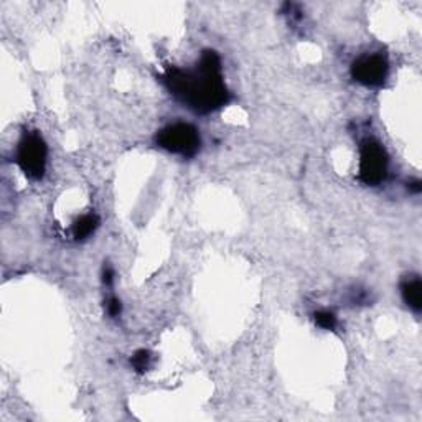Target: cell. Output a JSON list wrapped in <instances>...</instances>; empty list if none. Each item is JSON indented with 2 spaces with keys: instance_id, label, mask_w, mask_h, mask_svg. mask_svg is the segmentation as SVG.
I'll list each match as a JSON object with an SVG mask.
<instances>
[{
  "instance_id": "5",
  "label": "cell",
  "mask_w": 422,
  "mask_h": 422,
  "mask_svg": "<svg viewBox=\"0 0 422 422\" xmlns=\"http://www.w3.org/2000/svg\"><path fill=\"white\" fill-rule=\"evenodd\" d=\"M388 72V58L381 53L365 55L351 64V76L363 86H381Z\"/></svg>"
},
{
  "instance_id": "10",
  "label": "cell",
  "mask_w": 422,
  "mask_h": 422,
  "mask_svg": "<svg viewBox=\"0 0 422 422\" xmlns=\"http://www.w3.org/2000/svg\"><path fill=\"white\" fill-rule=\"evenodd\" d=\"M121 312H123V306H121V300L116 297H111L107 300V313L111 317H119Z\"/></svg>"
},
{
  "instance_id": "8",
  "label": "cell",
  "mask_w": 422,
  "mask_h": 422,
  "mask_svg": "<svg viewBox=\"0 0 422 422\" xmlns=\"http://www.w3.org/2000/svg\"><path fill=\"white\" fill-rule=\"evenodd\" d=\"M130 363H132L135 372L145 373L150 368V363H152V356H150V351H147V350L135 351L132 360H130Z\"/></svg>"
},
{
  "instance_id": "11",
  "label": "cell",
  "mask_w": 422,
  "mask_h": 422,
  "mask_svg": "<svg viewBox=\"0 0 422 422\" xmlns=\"http://www.w3.org/2000/svg\"><path fill=\"white\" fill-rule=\"evenodd\" d=\"M102 280H104L106 285H111L112 280H114V271H112L109 266H104V271H102Z\"/></svg>"
},
{
  "instance_id": "3",
  "label": "cell",
  "mask_w": 422,
  "mask_h": 422,
  "mask_svg": "<svg viewBox=\"0 0 422 422\" xmlns=\"http://www.w3.org/2000/svg\"><path fill=\"white\" fill-rule=\"evenodd\" d=\"M46 144L36 130L25 132L17 147V163L28 178L40 180L46 168Z\"/></svg>"
},
{
  "instance_id": "6",
  "label": "cell",
  "mask_w": 422,
  "mask_h": 422,
  "mask_svg": "<svg viewBox=\"0 0 422 422\" xmlns=\"http://www.w3.org/2000/svg\"><path fill=\"white\" fill-rule=\"evenodd\" d=\"M401 295L406 306L414 312H421L422 308V283L417 275L407 278L401 284Z\"/></svg>"
},
{
  "instance_id": "7",
  "label": "cell",
  "mask_w": 422,
  "mask_h": 422,
  "mask_svg": "<svg viewBox=\"0 0 422 422\" xmlns=\"http://www.w3.org/2000/svg\"><path fill=\"white\" fill-rule=\"evenodd\" d=\"M97 226H100V218H97L96 215H93V213L84 215V217H81L74 222L73 236H74V239H78V241H83V239L91 236V234L97 229Z\"/></svg>"
},
{
  "instance_id": "9",
  "label": "cell",
  "mask_w": 422,
  "mask_h": 422,
  "mask_svg": "<svg viewBox=\"0 0 422 422\" xmlns=\"http://www.w3.org/2000/svg\"><path fill=\"white\" fill-rule=\"evenodd\" d=\"M315 322L320 328H325V330H334L336 327V317L335 313L328 312V311H322L315 313Z\"/></svg>"
},
{
  "instance_id": "1",
  "label": "cell",
  "mask_w": 422,
  "mask_h": 422,
  "mask_svg": "<svg viewBox=\"0 0 422 422\" xmlns=\"http://www.w3.org/2000/svg\"><path fill=\"white\" fill-rule=\"evenodd\" d=\"M163 81L173 96L200 114L217 111L226 106L231 100V95L223 81L222 62L217 51L213 50L203 51L193 72L168 68Z\"/></svg>"
},
{
  "instance_id": "2",
  "label": "cell",
  "mask_w": 422,
  "mask_h": 422,
  "mask_svg": "<svg viewBox=\"0 0 422 422\" xmlns=\"http://www.w3.org/2000/svg\"><path fill=\"white\" fill-rule=\"evenodd\" d=\"M156 140L158 147L182 157H193L201 145L198 129L186 123L167 125V128L158 130Z\"/></svg>"
},
{
  "instance_id": "4",
  "label": "cell",
  "mask_w": 422,
  "mask_h": 422,
  "mask_svg": "<svg viewBox=\"0 0 422 422\" xmlns=\"http://www.w3.org/2000/svg\"><path fill=\"white\" fill-rule=\"evenodd\" d=\"M388 173V154L378 140L367 139L360 149V180L365 185H379Z\"/></svg>"
}]
</instances>
